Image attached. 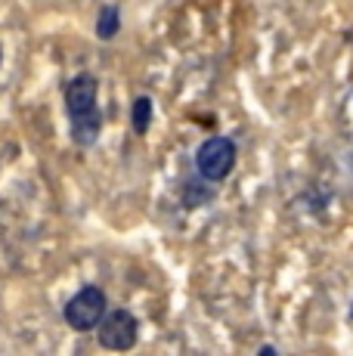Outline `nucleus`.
Returning a JSON list of instances; mask_svg holds the SVG:
<instances>
[{"label":"nucleus","instance_id":"obj_1","mask_svg":"<svg viewBox=\"0 0 353 356\" xmlns=\"http://www.w3.org/2000/svg\"><path fill=\"white\" fill-rule=\"evenodd\" d=\"M65 112L72 124V143L78 149L97 146L103 134V108H99V81L97 74L81 72L65 84Z\"/></svg>","mask_w":353,"mask_h":356},{"label":"nucleus","instance_id":"obj_2","mask_svg":"<svg viewBox=\"0 0 353 356\" xmlns=\"http://www.w3.org/2000/svg\"><path fill=\"white\" fill-rule=\"evenodd\" d=\"M236 159H239V149H236V140L233 136H223V134H214V136H205L195 149L192 161H195V174L205 177L208 183H223L236 168Z\"/></svg>","mask_w":353,"mask_h":356},{"label":"nucleus","instance_id":"obj_3","mask_svg":"<svg viewBox=\"0 0 353 356\" xmlns=\"http://www.w3.org/2000/svg\"><path fill=\"white\" fill-rule=\"evenodd\" d=\"M97 341L103 350H115L124 353L131 347H137L140 341V319L133 316L127 307H112V310L103 313V319L97 323Z\"/></svg>","mask_w":353,"mask_h":356},{"label":"nucleus","instance_id":"obj_4","mask_svg":"<svg viewBox=\"0 0 353 356\" xmlns=\"http://www.w3.org/2000/svg\"><path fill=\"white\" fill-rule=\"evenodd\" d=\"M106 310H108L106 291L99 289V285H84V289L74 291L69 298V304L63 307V319L74 332H93Z\"/></svg>","mask_w":353,"mask_h":356},{"label":"nucleus","instance_id":"obj_5","mask_svg":"<svg viewBox=\"0 0 353 356\" xmlns=\"http://www.w3.org/2000/svg\"><path fill=\"white\" fill-rule=\"evenodd\" d=\"M217 198V183H208L205 177H186V180L180 183V204L186 211H199L205 208V204H211Z\"/></svg>","mask_w":353,"mask_h":356},{"label":"nucleus","instance_id":"obj_6","mask_svg":"<svg viewBox=\"0 0 353 356\" xmlns=\"http://www.w3.org/2000/svg\"><path fill=\"white\" fill-rule=\"evenodd\" d=\"M152 121H155V99L142 93V97H137V99H133V106H131V127H133V134L146 136L149 127H152Z\"/></svg>","mask_w":353,"mask_h":356},{"label":"nucleus","instance_id":"obj_7","mask_svg":"<svg viewBox=\"0 0 353 356\" xmlns=\"http://www.w3.org/2000/svg\"><path fill=\"white\" fill-rule=\"evenodd\" d=\"M121 31V10L115 3H103L97 16V38L99 40H112Z\"/></svg>","mask_w":353,"mask_h":356},{"label":"nucleus","instance_id":"obj_8","mask_svg":"<svg viewBox=\"0 0 353 356\" xmlns=\"http://www.w3.org/2000/svg\"><path fill=\"white\" fill-rule=\"evenodd\" d=\"M273 353H279L273 344H263V347H257V356H273Z\"/></svg>","mask_w":353,"mask_h":356},{"label":"nucleus","instance_id":"obj_9","mask_svg":"<svg viewBox=\"0 0 353 356\" xmlns=\"http://www.w3.org/2000/svg\"><path fill=\"white\" fill-rule=\"evenodd\" d=\"M0 59H3V50H0Z\"/></svg>","mask_w":353,"mask_h":356}]
</instances>
